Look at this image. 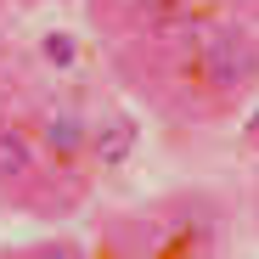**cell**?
Instances as JSON below:
<instances>
[{
  "label": "cell",
  "instance_id": "obj_2",
  "mask_svg": "<svg viewBox=\"0 0 259 259\" xmlns=\"http://www.w3.org/2000/svg\"><path fill=\"white\" fill-rule=\"evenodd\" d=\"M39 175V147L28 130L17 124H0V192H17Z\"/></svg>",
  "mask_w": 259,
  "mask_h": 259
},
{
  "label": "cell",
  "instance_id": "obj_4",
  "mask_svg": "<svg viewBox=\"0 0 259 259\" xmlns=\"http://www.w3.org/2000/svg\"><path fill=\"white\" fill-rule=\"evenodd\" d=\"M79 152H91V130L79 113H51L46 118V158L51 163H73Z\"/></svg>",
  "mask_w": 259,
  "mask_h": 259
},
{
  "label": "cell",
  "instance_id": "obj_5",
  "mask_svg": "<svg viewBox=\"0 0 259 259\" xmlns=\"http://www.w3.org/2000/svg\"><path fill=\"white\" fill-rule=\"evenodd\" d=\"M39 57H46L51 68H68V62L79 57V46H73L68 34H46V39H39Z\"/></svg>",
  "mask_w": 259,
  "mask_h": 259
},
{
  "label": "cell",
  "instance_id": "obj_7",
  "mask_svg": "<svg viewBox=\"0 0 259 259\" xmlns=\"http://www.w3.org/2000/svg\"><path fill=\"white\" fill-rule=\"evenodd\" d=\"M242 141H248V152H259V107H253L248 124H242Z\"/></svg>",
  "mask_w": 259,
  "mask_h": 259
},
{
  "label": "cell",
  "instance_id": "obj_3",
  "mask_svg": "<svg viewBox=\"0 0 259 259\" xmlns=\"http://www.w3.org/2000/svg\"><path fill=\"white\" fill-rule=\"evenodd\" d=\"M136 141H141V124L130 118V113H107V118L91 130V158H96L102 169H118L130 152H136Z\"/></svg>",
  "mask_w": 259,
  "mask_h": 259
},
{
  "label": "cell",
  "instance_id": "obj_1",
  "mask_svg": "<svg viewBox=\"0 0 259 259\" xmlns=\"http://www.w3.org/2000/svg\"><path fill=\"white\" fill-rule=\"evenodd\" d=\"M197 79L208 84L214 96H237L248 91V84L259 79V46H253V34L226 23V28H214L203 46H197Z\"/></svg>",
  "mask_w": 259,
  "mask_h": 259
},
{
  "label": "cell",
  "instance_id": "obj_6",
  "mask_svg": "<svg viewBox=\"0 0 259 259\" xmlns=\"http://www.w3.org/2000/svg\"><path fill=\"white\" fill-rule=\"evenodd\" d=\"M28 253H46V259H62V253H68V259H73L79 248H73V242H34Z\"/></svg>",
  "mask_w": 259,
  "mask_h": 259
}]
</instances>
